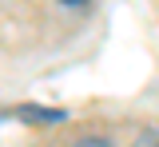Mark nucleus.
I'll use <instances>...</instances> for the list:
<instances>
[{
	"mask_svg": "<svg viewBox=\"0 0 159 147\" xmlns=\"http://www.w3.org/2000/svg\"><path fill=\"white\" fill-rule=\"evenodd\" d=\"M135 147H159V127H147V131L135 139Z\"/></svg>",
	"mask_w": 159,
	"mask_h": 147,
	"instance_id": "obj_1",
	"label": "nucleus"
},
{
	"mask_svg": "<svg viewBox=\"0 0 159 147\" xmlns=\"http://www.w3.org/2000/svg\"><path fill=\"white\" fill-rule=\"evenodd\" d=\"M76 147H111V139H103V135H84V139H76Z\"/></svg>",
	"mask_w": 159,
	"mask_h": 147,
	"instance_id": "obj_2",
	"label": "nucleus"
},
{
	"mask_svg": "<svg viewBox=\"0 0 159 147\" xmlns=\"http://www.w3.org/2000/svg\"><path fill=\"white\" fill-rule=\"evenodd\" d=\"M60 4H88V0H60Z\"/></svg>",
	"mask_w": 159,
	"mask_h": 147,
	"instance_id": "obj_3",
	"label": "nucleus"
}]
</instances>
